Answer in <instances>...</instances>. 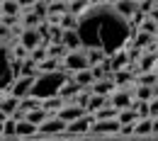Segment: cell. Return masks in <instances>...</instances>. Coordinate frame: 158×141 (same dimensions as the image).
<instances>
[{
	"mask_svg": "<svg viewBox=\"0 0 158 141\" xmlns=\"http://www.w3.org/2000/svg\"><path fill=\"white\" fill-rule=\"evenodd\" d=\"M102 107H107V97H102V95H95L93 93V97H90V105H88V112H100Z\"/></svg>",
	"mask_w": 158,
	"mask_h": 141,
	"instance_id": "d4e9b609",
	"label": "cell"
},
{
	"mask_svg": "<svg viewBox=\"0 0 158 141\" xmlns=\"http://www.w3.org/2000/svg\"><path fill=\"white\" fill-rule=\"evenodd\" d=\"M134 97L141 100V102H151L153 97H156V90H153V88H148V85H139L136 93H134Z\"/></svg>",
	"mask_w": 158,
	"mask_h": 141,
	"instance_id": "cb8c5ba5",
	"label": "cell"
},
{
	"mask_svg": "<svg viewBox=\"0 0 158 141\" xmlns=\"http://www.w3.org/2000/svg\"><path fill=\"white\" fill-rule=\"evenodd\" d=\"M148 105H151V119H158V97H153Z\"/></svg>",
	"mask_w": 158,
	"mask_h": 141,
	"instance_id": "f546056e",
	"label": "cell"
},
{
	"mask_svg": "<svg viewBox=\"0 0 158 141\" xmlns=\"http://www.w3.org/2000/svg\"><path fill=\"white\" fill-rule=\"evenodd\" d=\"M129 81H131V73H129V71H119V73H114V85H119V88H124Z\"/></svg>",
	"mask_w": 158,
	"mask_h": 141,
	"instance_id": "f1b7e54d",
	"label": "cell"
},
{
	"mask_svg": "<svg viewBox=\"0 0 158 141\" xmlns=\"http://www.w3.org/2000/svg\"><path fill=\"white\" fill-rule=\"evenodd\" d=\"M153 134H158V119H153Z\"/></svg>",
	"mask_w": 158,
	"mask_h": 141,
	"instance_id": "4dcf8cb0",
	"label": "cell"
},
{
	"mask_svg": "<svg viewBox=\"0 0 158 141\" xmlns=\"http://www.w3.org/2000/svg\"><path fill=\"white\" fill-rule=\"evenodd\" d=\"M20 44L32 54L34 49H39V46H44V37H41L37 29H24L22 32V37H20Z\"/></svg>",
	"mask_w": 158,
	"mask_h": 141,
	"instance_id": "8992f818",
	"label": "cell"
},
{
	"mask_svg": "<svg viewBox=\"0 0 158 141\" xmlns=\"http://www.w3.org/2000/svg\"><path fill=\"white\" fill-rule=\"evenodd\" d=\"M20 105H22L20 97H15V95H2V105H0L2 119H5V117H12L15 112H20Z\"/></svg>",
	"mask_w": 158,
	"mask_h": 141,
	"instance_id": "30bf717a",
	"label": "cell"
},
{
	"mask_svg": "<svg viewBox=\"0 0 158 141\" xmlns=\"http://www.w3.org/2000/svg\"><path fill=\"white\" fill-rule=\"evenodd\" d=\"M134 134H139V136L153 134V119H151V117H143V119H139L136 124H134Z\"/></svg>",
	"mask_w": 158,
	"mask_h": 141,
	"instance_id": "ffe728a7",
	"label": "cell"
},
{
	"mask_svg": "<svg viewBox=\"0 0 158 141\" xmlns=\"http://www.w3.org/2000/svg\"><path fill=\"white\" fill-rule=\"evenodd\" d=\"M66 129H68V124L61 119V117H49V119L39 126L41 134H63Z\"/></svg>",
	"mask_w": 158,
	"mask_h": 141,
	"instance_id": "9c48e42d",
	"label": "cell"
},
{
	"mask_svg": "<svg viewBox=\"0 0 158 141\" xmlns=\"http://www.w3.org/2000/svg\"><path fill=\"white\" fill-rule=\"evenodd\" d=\"M17 139V119L15 117H5L2 119V141Z\"/></svg>",
	"mask_w": 158,
	"mask_h": 141,
	"instance_id": "4fadbf2b",
	"label": "cell"
},
{
	"mask_svg": "<svg viewBox=\"0 0 158 141\" xmlns=\"http://www.w3.org/2000/svg\"><path fill=\"white\" fill-rule=\"evenodd\" d=\"M95 122H98V119H95V114H85L83 119L71 122L66 131H68V134H85V131H90V129H93V124H95Z\"/></svg>",
	"mask_w": 158,
	"mask_h": 141,
	"instance_id": "ba28073f",
	"label": "cell"
},
{
	"mask_svg": "<svg viewBox=\"0 0 158 141\" xmlns=\"http://www.w3.org/2000/svg\"><path fill=\"white\" fill-rule=\"evenodd\" d=\"M49 117H54V114H49V112H46L44 107H39V110L29 112V114H27L24 119H27V122H32V124H37V126H41V124H44V122L49 119Z\"/></svg>",
	"mask_w": 158,
	"mask_h": 141,
	"instance_id": "7402d4cb",
	"label": "cell"
},
{
	"mask_svg": "<svg viewBox=\"0 0 158 141\" xmlns=\"http://www.w3.org/2000/svg\"><path fill=\"white\" fill-rule=\"evenodd\" d=\"M90 131H93V134H117V131H122V124H119L117 119H112V122H95Z\"/></svg>",
	"mask_w": 158,
	"mask_h": 141,
	"instance_id": "8fae6325",
	"label": "cell"
},
{
	"mask_svg": "<svg viewBox=\"0 0 158 141\" xmlns=\"http://www.w3.org/2000/svg\"><path fill=\"white\" fill-rule=\"evenodd\" d=\"M134 110L139 112V117H141V119H143V117H151V105H148V102L136 100V102H134Z\"/></svg>",
	"mask_w": 158,
	"mask_h": 141,
	"instance_id": "83f0119b",
	"label": "cell"
},
{
	"mask_svg": "<svg viewBox=\"0 0 158 141\" xmlns=\"http://www.w3.org/2000/svg\"><path fill=\"white\" fill-rule=\"evenodd\" d=\"M85 54H88V61H90V68L98 66V63H102L105 59H110V56H105V54L98 51V49H85Z\"/></svg>",
	"mask_w": 158,
	"mask_h": 141,
	"instance_id": "484cf974",
	"label": "cell"
},
{
	"mask_svg": "<svg viewBox=\"0 0 158 141\" xmlns=\"http://www.w3.org/2000/svg\"><path fill=\"white\" fill-rule=\"evenodd\" d=\"M156 73H158V66H156Z\"/></svg>",
	"mask_w": 158,
	"mask_h": 141,
	"instance_id": "d6a6232c",
	"label": "cell"
},
{
	"mask_svg": "<svg viewBox=\"0 0 158 141\" xmlns=\"http://www.w3.org/2000/svg\"><path fill=\"white\" fill-rule=\"evenodd\" d=\"M114 88H117L114 81H98L90 90H93L95 95H102V97H112V95H114Z\"/></svg>",
	"mask_w": 158,
	"mask_h": 141,
	"instance_id": "9a60e30c",
	"label": "cell"
},
{
	"mask_svg": "<svg viewBox=\"0 0 158 141\" xmlns=\"http://www.w3.org/2000/svg\"><path fill=\"white\" fill-rule=\"evenodd\" d=\"M110 105L117 107L119 112H122V110H129V107H134V93H131L129 88H119L117 93L110 97Z\"/></svg>",
	"mask_w": 158,
	"mask_h": 141,
	"instance_id": "5b68a950",
	"label": "cell"
},
{
	"mask_svg": "<svg viewBox=\"0 0 158 141\" xmlns=\"http://www.w3.org/2000/svg\"><path fill=\"white\" fill-rule=\"evenodd\" d=\"M68 81H71V73L66 68L54 71V73H39L32 93H29V97H34V100H39V102L51 100V97H61V90H63V85Z\"/></svg>",
	"mask_w": 158,
	"mask_h": 141,
	"instance_id": "7a4b0ae2",
	"label": "cell"
},
{
	"mask_svg": "<svg viewBox=\"0 0 158 141\" xmlns=\"http://www.w3.org/2000/svg\"><path fill=\"white\" fill-rule=\"evenodd\" d=\"M63 68L73 76V73H80V71H88L90 68V61H88V54L85 49H78V51H68V56L63 59Z\"/></svg>",
	"mask_w": 158,
	"mask_h": 141,
	"instance_id": "3957f363",
	"label": "cell"
},
{
	"mask_svg": "<svg viewBox=\"0 0 158 141\" xmlns=\"http://www.w3.org/2000/svg\"><path fill=\"white\" fill-rule=\"evenodd\" d=\"M117 114H119L117 107L107 105V107H102L100 112H95V119H98V122H112V119H117Z\"/></svg>",
	"mask_w": 158,
	"mask_h": 141,
	"instance_id": "603a6c76",
	"label": "cell"
},
{
	"mask_svg": "<svg viewBox=\"0 0 158 141\" xmlns=\"http://www.w3.org/2000/svg\"><path fill=\"white\" fill-rule=\"evenodd\" d=\"M139 119H141V117H139V112L134 110V107H129V110H122V112L117 114V122L122 124V126H131V124H136Z\"/></svg>",
	"mask_w": 158,
	"mask_h": 141,
	"instance_id": "2e32d148",
	"label": "cell"
},
{
	"mask_svg": "<svg viewBox=\"0 0 158 141\" xmlns=\"http://www.w3.org/2000/svg\"><path fill=\"white\" fill-rule=\"evenodd\" d=\"M129 54L127 51H119V54H114L112 56V71L114 73H119V71H127V66H129Z\"/></svg>",
	"mask_w": 158,
	"mask_h": 141,
	"instance_id": "ac0fdd59",
	"label": "cell"
},
{
	"mask_svg": "<svg viewBox=\"0 0 158 141\" xmlns=\"http://www.w3.org/2000/svg\"><path fill=\"white\" fill-rule=\"evenodd\" d=\"M71 78H73V83H78L83 90H90V88L95 85V76H93L90 68H88V71H80V73H73Z\"/></svg>",
	"mask_w": 158,
	"mask_h": 141,
	"instance_id": "7c38bea8",
	"label": "cell"
},
{
	"mask_svg": "<svg viewBox=\"0 0 158 141\" xmlns=\"http://www.w3.org/2000/svg\"><path fill=\"white\" fill-rule=\"evenodd\" d=\"M0 10H2V15H7V17H20V12L24 10V5L15 2V0H5Z\"/></svg>",
	"mask_w": 158,
	"mask_h": 141,
	"instance_id": "d6986e66",
	"label": "cell"
},
{
	"mask_svg": "<svg viewBox=\"0 0 158 141\" xmlns=\"http://www.w3.org/2000/svg\"><path fill=\"white\" fill-rule=\"evenodd\" d=\"M63 46H66L68 51H78V49H83V41H80L78 29H73V32H63Z\"/></svg>",
	"mask_w": 158,
	"mask_h": 141,
	"instance_id": "5bb4252c",
	"label": "cell"
},
{
	"mask_svg": "<svg viewBox=\"0 0 158 141\" xmlns=\"http://www.w3.org/2000/svg\"><path fill=\"white\" fill-rule=\"evenodd\" d=\"M41 22H44V20H41L34 10H27V12L22 15V24H24V29H37Z\"/></svg>",
	"mask_w": 158,
	"mask_h": 141,
	"instance_id": "44dd1931",
	"label": "cell"
},
{
	"mask_svg": "<svg viewBox=\"0 0 158 141\" xmlns=\"http://www.w3.org/2000/svg\"><path fill=\"white\" fill-rule=\"evenodd\" d=\"M90 97H93V90H83L78 97H76V105L78 107H83L85 112H88V105H90Z\"/></svg>",
	"mask_w": 158,
	"mask_h": 141,
	"instance_id": "4316f807",
	"label": "cell"
},
{
	"mask_svg": "<svg viewBox=\"0 0 158 141\" xmlns=\"http://www.w3.org/2000/svg\"><path fill=\"white\" fill-rule=\"evenodd\" d=\"M85 114H88V112H85L83 107H78L76 102H71V105H66V107L61 110L56 117H61V119L66 122V124H71V122H76V119H83Z\"/></svg>",
	"mask_w": 158,
	"mask_h": 141,
	"instance_id": "52a82bcc",
	"label": "cell"
},
{
	"mask_svg": "<svg viewBox=\"0 0 158 141\" xmlns=\"http://www.w3.org/2000/svg\"><path fill=\"white\" fill-rule=\"evenodd\" d=\"M34 83H37V76H20V78L15 81V85L10 88V93H7V95H15V97L24 100V97H29V93H32Z\"/></svg>",
	"mask_w": 158,
	"mask_h": 141,
	"instance_id": "277c9868",
	"label": "cell"
},
{
	"mask_svg": "<svg viewBox=\"0 0 158 141\" xmlns=\"http://www.w3.org/2000/svg\"><path fill=\"white\" fill-rule=\"evenodd\" d=\"M156 49H158V37H156Z\"/></svg>",
	"mask_w": 158,
	"mask_h": 141,
	"instance_id": "1f68e13d",
	"label": "cell"
},
{
	"mask_svg": "<svg viewBox=\"0 0 158 141\" xmlns=\"http://www.w3.org/2000/svg\"><path fill=\"white\" fill-rule=\"evenodd\" d=\"M131 32L134 24L119 12L114 2H93L78 24L83 49H98L110 59L119 51H127Z\"/></svg>",
	"mask_w": 158,
	"mask_h": 141,
	"instance_id": "6da1fadb",
	"label": "cell"
},
{
	"mask_svg": "<svg viewBox=\"0 0 158 141\" xmlns=\"http://www.w3.org/2000/svg\"><path fill=\"white\" fill-rule=\"evenodd\" d=\"M37 131H39L37 124H32V122H27V119L17 122V136H20V139H29V136H34Z\"/></svg>",
	"mask_w": 158,
	"mask_h": 141,
	"instance_id": "e0dca14e",
	"label": "cell"
}]
</instances>
